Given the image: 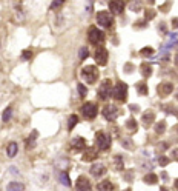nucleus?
<instances>
[{
	"label": "nucleus",
	"mask_w": 178,
	"mask_h": 191,
	"mask_svg": "<svg viewBox=\"0 0 178 191\" xmlns=\"http://www.w3.org/2000/svg\"><path fill=\"white\" fill-rule=\"evenodd\" d=\"M82 77L88 82L89 85L95 83L97 79H98V70H97V66H94V65L85 66V68L82 70Z\"/></svg>",
	"instance_id": "obj_1"
},
{
	"label": "nucleus",
	"mask_w": 178,
	"mask_h": 191,
	"mask_svg": "<svg viewBox=\"0 0 178 191\" xmlns=\"http://www.w3.org/2000/svg\"><path fill=\"white\" fill-rule=\"evenodd\" d=\"M88 39L92 45H100V43L105 42V33L101 29L95 28V26H91L88 31Z\"/></svg>",
	"instance_id": "obj_2"
},
{
	"label": "nucleus",
	"mask_w": 178,
	"mask_h": 191,
	"mask_svg": "<svg viewBox=\"0 0 178 191\" xmlns=\"http://www.w3.org/2000/svg\"><path fill=\"white\" fill-rule=\"evenodd\" d=\"M112 96L118 102H125L126 96H127V85L123 82H117V85L112 88Z\"/></svg>",
	"instance_id": "obj_3"
},
{
	"label": "nucleus",
	"mask_w": 178,
	"mask_h": 191,
	"mask_svg": "<svg viewBox=\"0 0 178 191\" xmlns=\"http://www.w3.org/2000/svg\"><path fill=\"white\" fill-rule=\"evenodd\" d=\"M82 114L85 119H95V116L98 113V106L94 103V102H88V103H85L83 106H82Z\"/></svg>",
	"instance_id": "obj_4"
},
{
	"label": "nucleus",
	"mask_w": 178,
	"mask_h": 191,
	"mask_svg": "<svg viewBox=\"0 0 178 191\" xmlns=\"http://www.w3.org/2000/svg\"><path fill=\"white\" fill-rule=\"evenodd\" d=\"M95 142H97L98 150L106 151V150H109V148H111V137H109L106 133L98 131V133H97V136H95Z\"/></svg>",
	"instance_id": "obj_5"
},
{
	"label": "nucleus",
	"mask_w": 178,
	"mask_h": 191,
	"mask_svg": "<svg viewBox=\"0 0 178 191\" xmlns=\"http://www.w3.org/2000/svg\"><path fill=\"white\" fill-rule=\"evenodd\" d=\"M97 22H98V25H101L103 28H111L112 23H114V17H112V14L107 13V11H100V13L97 14Z\"/></svg>",
	"instance_id": "obj_6"
},
{
	"label": "nucleus",
	"mask_w": 178,
	"mask_h": 191,
	"mask_svg": "<svg viewBox=\"0 0 178 191\" xmlns=\"http://www.w3.org/2000/svg\"><path fill=\"white\" fill-rule=\"evenodd\" d=\"M98 96H100L101 100H107V99L112 96V82H111L109 79H106V80L101 82V88H100V91H98Z\"/></svg>",
	"instance_id": "obj_7"
},
{
	"label": "nucleus",
	"mask_w": 178,
	"mask_h": 191,
	"mask_svg": "<svg viewBox=\"0 0 178 191\" xmlns=\"http://www.w3.org/2000/svg\"><path fill=\"white\" fill-rule=\"evenodd\" d=\"M118 114H120V113H118V108H117L115 105H107V106L103 108V116L106 117L109 122H114V120L118 117Z\"/></svg>",
	"instance_id": "obj_8"
},
{
	"label": "nucleus",
	"mask_w": 178,
	"mask_h": 191,
	"mask_svg": "<svg viewBox=\"0 0 178 191\" xmlns=\"http://www.w3.org/2000/svg\"><path fill=\"white\" fill-rule=\"evenodd\" d=\"M95 62H97V65H100V66H105L107 63V51L105 48H98V49L95 51Z\"/></svg>",
	"instance_id": "obj_9"
},
{
	"label": "nucleus",
	"mask_w": 178,
	"mask_h": 191,
	"mask_svg": "<svg viewBox=\"0 0 178 191\" xmlns=\"http://www.w3.org/2000/svg\"><path fill=\"white\" fill-rule=\"evenodd\" d=\"M75 187H77V190H78V191H91V182H89L88 177L80 176V177L77 179Z\"/></svg>",
	"instance_id": "obj_10"
},
{
	"label": "nucleus",
	"mask_w": 178,
	"mask_h": 191,
	"mask_svg": "<svg viewBox=\"0 0 178 191\" xmlns=\"http://www.w3.org/2000/svg\"><path fill=\"white\" fill-rule=\"evenodd\" d=\"M109 9L114 14H120L125 9V2H121V0H112V2H109Z\"/></svg>",
	"instance_id": "obj_11"
},
{
	"label": "nucleus",
	"mask_w": 178,
	"mask_h": 191,
	"mask_svg": "<svg viewBox=\"0 0 178 191\" xmlns=\"http://www.w3.org/2000/svg\"><path fill=\"white\" fill-rule=\"evenodd\" d=\"M71 148L74 151H83V150H86V140L83 137H75L71 142Z\"/></svg>",
	"instance_id": "obj_12"
},
{
	"label": "nucleus",
	"mask_w": 178,
	"mask_h": 191,
	"mask_svg": "<svg viewBox=\"0 0 178 191\" xmlns=\"http://www.w3.org/2000/svg\"><path fill=\"white\" fill-rule=\"evenodd\" d=\"M157 91H158V94L160 96L166 97V96H169L172 91H174V85H172V83H169V82H166V83H160V85H158V88H157Z\"/></svg>",
	"instance_id": "obj_13"
},
{
	"label": "nucleus",
	"mask_w": 178,
	"mask_h": 191,
	"mask_svg": "<svg viewBox=\"0 0 178 191\" xmlns=\"http://www.w3.org/2000/svg\"><path fill=\"white\" fill-rule=\"evenodd\" d=\"M105 173H106V167L103 163H95V165L91 167V174L94 177H101Z\"/></svg>",
	"instance_id": "obj_14"
},
{
	"label": "nucleus",
	"mask_w": 178,
	"mask_h": 191,
	"mask_svg": "<svg viewBox=\"0 0 178 191\" xmlns=\"http://www.w3.org/2000/svg\"><path fill=\"white\" fill-rule=\"evenodd\" d=\"M154 120H155V113L154 111H146L141 117V123H144L146 126H149L151 123H154Z\"/></svg>",
	"instance_id": "obj_15"
},
{
	"label": "nucleus",
	"mask_w": 178,
	"mask_h": 191,
	"mask_svg": "<svg viewBox=\"0 0 178 191\" xmlns=\"http://www.w3.org/2000/svg\"><path fill=\"white\" fill-rule=\"evenodd\" d=\"M36 139H37V131H32L31 136L25 140V145H26V150H32L36 148Z\"/></svg>",
	"instance_id": "obj_16"
},
{
	"label": "nucleus",
	"mask_w": 178,
	"mask_h": 191,
	"mask_svg": "<svg viewBox=\"0 0 178 191\" xmlns=\"http://www.w3.org/2000/svg\"><path fill=\"white\" fill-rule=\"evenodd\" d=\"M97 191H115V185H112L109 180H105L97 185Z\"/></svg>",
	"instance_id": "obj_17"
},
{
	"label": "nucleus",
	"mask_w": 178,
	"mask_h": 191,
	"mask_svg": "<svg viewBox=\"0 0 178 191\" xmlns=\"http://www.w3.org/2000/svg\"><path fill=\"white\" fill-rule=\"evenodd\" d=\"M6 153L9 157H16V154L18 153V147L16 142H11L9 145H8V148H6Z\"/></svg>",
	"instance_id": "obj_18"
},
{
	"label": "nucleus",
	"mask_w": 178,
	"mask_h": 191,
	"mask_svg": "<svg viewBox=\"0 0 178 191\" xmlns=\"http://www.w3.org/2000/svg\"><path fill=\"white\" fill-rule=\"evenodd\" d=\"M143 180H144L147 185H155V183L158 182V177H157L154 173H149V174H146V176H144V179H143Z\"/></svg>",
	"instance_id": "obj_19"
},
{
	"label": "nucleus",
	"mask_w": 178,
	"mask_h": 191,
	"mask_svg": "<svg viewBox=\"0 0 178 191\" xmlns=\"http://www.w3.org/2000/svg\"><path fill=\"white\" fill-rule=\"evenodd\" d=\"M95 157H97V151H95L94 148L86 150L85 154H83V160H85V162H89V160H92V159H95Z\"/></svg>",
	"instance_id": "obj_20"
},
{
	"label": "nucleus",
	"mask_w": 178,
	"mask_h": 191,
	"mask_svg": "<svg viewBox=\"0 0 178 191\" xmlns=\"http://www.w3.org/2000/svg\"><path fill=\"white\" fill-rule=\"evenodd\" d=\"M23 190H25V187L20 182H11L8 185V188H6V191H23Z\"/></svg>",
	"instance_id": "obj_21"
},
{
	"label": "nucleus",
	"mask_w": 178,
	"mask_h": 191,
	"mask_svg": "<svg viewBox=\"0 0 178 191\" xmlns=\"http://www.w3.org/2000/svg\"><path fill=\"white\" fill-rule=\"evenodd\" d=\"M140 70H141V74L144 77H149L152 74V66H151V63H141Z\"/></svg>",
	"instance_id": "obj_22"
},
{
	"label": "nucleus",
	"mask_w": 178,
	"mask_h": 191,
	"mask_svg": "<svg viewBox=\"0 0 178 191\" xmlns=\"http://www.w3.org/2000/svg\"><path fill=\"white\" fill-rule=\"evenodd\" d=\"M77 123H78V116L77 114L69 116V120H68V130L72 131V130H74V126H75Z\"/></svg>",
	"instance_id": "obj_23"
},
{
	"label": "nucleus",
	"mask_w": 178,
	"mask_h": 191,
	"mask_svg": "<svg viewBox=\"0 0 178 191\" xmlns=\"http://www.w3.org/2000/svg\"><path fill=\"white\" fill-rule=\"evenodd\" d=\"M55 167H57V168H60L62 171H65V170L69 167V162H68L66 159H58V160L55 162Z\"/></svg>",
	"instance_id": "obj_24"
},
{
	"label": "nucleus",
	"mask_w": 178,
	"mask_h": 191,
	"mask_svg": "<svg viewBox=\"0 0 178 191\" xmlns=\"http://www.w3.org/2000/svg\"><path fill=\"white\" fill-rule=\"evenodd\" d=\"M114 167H115V170H123V157L120 154H117L114 157Z\"/></svg>",
	"instance_id": "obj_25"
},
{
	"label": "nucleus",
	"mask_w": 178,
	"mask_h": 191,
	"mask_svg": "<svg viewBox=\"0 0 178 191\" xmlns=\"http://www.w3.org/2000/svg\"><path fill=\"white\" fill-rule=\"evenodd\" d=\"M137 93L141 96H146L147 94V85H146V82H140V83H137Z\"/></svg>",
	"instance_id": "obj_26"
},
{
	"label": "nucleus",
	"mask_w": 178,
	"mask_h": 191,
	"mask_svg": "<svg viewBox=\"0 0 178 191\" xmlns=\"http://www.w3.org/2000/svg\"><path fill=\"white\" fill-rule=\"evenodd\" d=\"M60 182L65 187H71V180H69V176H68L66 171H62V174H60Z\"/></svg>",
	"instance_id": "obj_27"
},
{
	"label": "nucleus",
	"mask_w": 178,
	"mask_h": 191,
	"mask_svg": "<svg viewBox=\"0 0 178 191\" xmlns=\"http://www.w3.org/2000/svg\"><path fill=\"white\" fill-rule=\"evenodd\" d=\"M126 128L131 130V131H135V130L138 128V123L135 122V119H129V120L126 122Z\"/></svg>",
	"instance_id": "obj_28"
},
{
	"label": "nucleus",
	"mask_w": 178,
	"mask_h": 191,
	"mask_svg": "<svg viewBox=\"0 0 178 191\" xmlns=\"http://www.w3.org/2000/svg\"><path fill=\"white\" fill-rule=\"evenodd\" d=\"M11 116H12V108L8 106V108L3 111V114H2V120H3V122H8V120L11 119Z\"/></svg>",
	"instance_id": "obj_29"
},
{
	"label": "nucleus",
	"mask_w": 178,
	"mask_h": 191,
	"mask_svg": "<svg viewBox=\"0 0 178 191\" xmlns=\"http://www.w3.org/2000/svg\"><path fill=\"white\" fill-rule=\"evenodd\" d=\"M164 130H166V122H158V123H155V133L157 134H163L164 133Z\"/></svg>",
	"instance_id": "obj_30"
},
{
	"label": "nucleus",
	"mask_w": 178,
	"mask_h": 191,
	"mask_svg": "<svg viewBox=\"0 0 178 191\" xmlns=\"http://www.w3.org/2000/svg\"><path fill=\"white\" fill-rule=\"evenodd\" d=\"M140 54H141L143 57H149V56H152V54H154V48L146 46V48H143L141 51H140Z\"/></svg>",
	"instance_id": "obj_31"
},
{
	"label": "nucleus",
	"mask_w": 178,
	"mask_h": 191,
	"mask_svg": "<svg viewBox=\"0 0 178 191\" xmlns=\"http://www.w3.org/2000/svg\"><path fill=\"white\" fill-rule=\"evenodd\" d=\"M77 90H78V93H80V97H86V88H85V85L78 83V85H77Z\"/></svg>",
	"instance_id": "obj_32"
},
{
	"label": "nucleus",
	"mask_w": 178,
	"mask_h": 191,
	"mask_svg": "<svg viewBox=\"0 0 178 191\" xmlns=\"http://www.w3.org/2000/svg\"><path fill=\"white\" fill-rule=\"evenodd\" d=\"M144 17H146V20H152L155 17V11H154V9H147L146 14H144Z\"/></svg>",
	"instance_id": "obj_33"
},
{
	"label": "nucleus",
	"mask_w": 178,
	"mask_h": 191,
	"mask_svg": "<svg viewBox=\"0 0 178 191\" xmlns=\"http://www.w3.org/2000/svg\"><path fill=\"white\" fill-rule=\"evenodd\" d=\"M78 56H80V59L83 60V59H86L89 56V49H86V48H82L80 49V53H78Z\"/></svg>",
	"instance_id": "obj_34"
},
{
	"label": "nucleus",
	"mask_w": 178,
	"mask_h": 191,
	"mask_svg": "<svg viewBox=\"0 0 178 191\" xmlns=\"http://www.w3.org/2000/svg\"><path fill=\"white\" fill-rule=\"evenodd\" d=\"M63 0H57V2H52L51 3V9H57V8H60V6H63Z\"/></svg>",
	"instance_id": "obj_35"
},
{
	"label": "nucleus",
	"mask_w": 178,
	"mask_h": 191,
	"mask_svg": "<svg viewBox=\"0 0 178 191\" xmlns=\"http://www.w3.org/2000/svg\"><path fill=\"white\" fill-rule=\"evenodd\" d=\"M163 110H169L167 113H172V114H175L178 117V108H174V106H166V105H164V106H163Z\"/></svg>",
	"instance_id": "obj_36"
},
{
	"label": "nucleus",
	"mask_w": 178,
	"mask_h": 191,
	"mask_svg": "<svg viewBox=\"0 0 178 191\" xmlns=\"http://www.w3.org/2000/svg\"><path fill=\"white\" fill-rule=\"evenodd\" d=\"M131 9H132V11H140V9H141V5H140L138 2H135V3H131Z\"/></svg>",
	"instance_id": "obj_37"
},
{
	"label": "nucleus",
	"mask_w": 178,
	"mask_h": 191,
	"mask_svg": "<svg viewBox=\"0 0 178 191\" xmlns=\"http://www.w3.org/2000/svg\"><path fill=\"white\" fill-rule=\"evenodd\" d=\"M158 163H160L161 167H166V165L169 163V159H167V157H160V159H158Z\"/></svg>",
	"instance_id": "obj_38"
},
{
	"label": "nucleus",
	"mask_w": 178,
	"mask_h": 191,
	"mask_svg": "<svg viewBox=\"0 0 178 191\" xmlns=\"http://www.w3.org/2000/svg\"><path fill=\"white\" fill-rule=\"evenodd\" d=\"M129 110H131L132 113H138V111H140V106H138V105H129Z\"/></svg>",
	"instance_id": "obj_39"
},
{
	"label": "nucleus",
	"mask_w": 178,
	"mask_h": 191,
	"mask_svg": "<svg viewBox=\"0 0 178 191\" xmlns=\"http://www.w3.org/2000/svg\"><path fill=\"white\" fill-rule=\"evenodd\" d=\"M31 56H32V51H23V59H31Z\"/></svg>",
	"instance_id": "obj_40"
},
{
	"label": "nucleus",
	"mask_w": 178,
	"mask_h": 191,
	"mask_svg": "<svg viewBox=\"0 0 178 191\" xmlns=\"http://www.w3.org/2000/svg\"><path fill=\"white\" fill-rule=\"evenodd\" d=\"M123 145H127V147H129V150H132V148H134V145H132V142H131V140H129V139H127V140H123Z\"/></svg>",
	"instance_id": "obj_41"
},
{
	"label": "nucleus",
	"mask_w": 178,
	"mask_h": 191,
	"mask_svg": "<svg viewBox=\"0 0 178 191\" xmlns=\"http://www.w3.org/2000/svg\"><path fill=\"white\" fill-rule=\"evenodd\" d=\"M134 70V66L131 65V63H127V65H125V71H127V73H131Z\"/></svg>",
	"instance_id": "obj_42"
},
{
	"label": "nucleus",
	"mask_w": 178,
	"mask_h": 191,
	"mask_svg": "<svg viewBox=\"0 0 178 191\" xmlns=\"http://www.w3.org/2000/svg\"><path fill=\"white\" fill-rule=\"evenodd\" d=\"M172 26H174V28H178V17L172 20Z\"/></svg>",
	"instance_id": "obj_43"
},
{
	"label": "nucleus",
	"mask_w": 178,
	"mask_h": 191,
	"mask_svg": "<svg viewBox=\"0 0 178 191\" xmlns=\"http://www.w3.org/2000/svg\"><path fill=\"white\" fill-rule=\"evenodd\" d=\"M158 29H160V31H163V33H167V31H166V26H164V23H160V28H158Z\"/></svg>",
	"instance_id": "obj_44"
},
{
	"label": "nucleus",
	"mask_w": 178,
	"mask_h": 191,
	"mask_svg": "<svg viewBox=\"0 0 178 191\" xmlns=\"http://www.w3.org/2000/svg\"><path fill=\"white\" fill-rule=\"evenodd\" d=\"M11 171H12V174H18V170L14 168V167H11Z\"/></svg>",
	"instance_id": "obj_45"
},
{
	"label": "nucleus",
	"mask_w": 178,
	"mask_h": 191,
	"mask_svg": "<svg viewBox=\"0 0 178 191\" xmlns=\"http://www.w3.org/2000/svg\"><path fill=\"white\" fill-rule=\"evenodd\" d=\"M160 148L161 150H166L167 148V143H160Z\"/></svg>",
	"instance_id": "obj_46"
},
{
	"label": "nucleus",
	"mask_w": 178,
	"mask_h": 191,
	"mask_svg": "<svg viewBox=\"0 0 178 191\" xmlns=\"http://www.w3.org/2000/svg\"><path fill=\"white\" fill-rule=\"evenodd\" d=\"M172 156H174V157H177V159H178V150H174V151H172Z\"/></svg>",
	"instance_id": "obj_47"
},
{
	"label": "nucleus",
	"mask_w": 178,
	"mask_h": 191,
	"mask_svg": "<svg viewBox=\"0 0 178 191\" xmlns=\"http://www.w3.org/2000/svg\"><path fill=\"white\" fill-rule=\"evenodd\" d=\"M161 179L163 180H167V174H161Z\"/></svg>",
	"instance_id": "obj_48"
},
{
	"label": "nucleus",
	"mask_w": 178,
	"mask_h": 191,
	"mask_svg": "<svg viewBox=\"0 0 178 191\" xmlns=\"http://www.w3.org/2000/svg\"><path fill=\"white\" fill-rule=\"evenodd\" d=\"M175 65H177V66H178V54H177V56H175Z\"/></svg>",
	"instance_id": "obj_49"
},
{
	"label": "nucleus",
	"mask_w": 178,
	"mask_h": 191,
	"mask_svg": "<svg viewBox=\"0 0 178 191\" xmlns=\"http://www.w3.org/2000/svg\"><path fill=\"white\" fill-rule=\"evenodd\" d=\"M175 190H178V179L175 180Z\"/></svg>",
	"instance_id": "obj_50"
},
{
	"label": "nucleus",
	"mask_w": 178,
	"mask_h": 191,
	"mask_svg": "<svg viewBox=\"0 0 178 191\" xmlns=\"http://www.w3.org/2000/svg\"><path fill=\"white\" fill-rule=\"evenodd\" d=\"M160 191H167V190H166V188H164V187H161V190Z\"/></svg>",
	"instance_id": "obj_51"
},
{
	"label": "nucleus",
	"mask_w": 178,
	"mask_h": 191,
	"mask_svg": "<svg viewBox=\"0 0 178 191\" xmlns=\"http://www.w3.org/2000/svg\"><path fill=\"white\" fill-rule=\"evenodd\" d=\"M175 97H177V100H178V93H177V94H175Z\"/></svg>",
	"instance_id": "obj_52"
},
{
	"label": "nucleus",
	"mask_w": 178,
	"mask_h": 191,
	"mask_svg": "<svg viewBox=\"0 0 178 191\" xmlns=\"http://www.w3.org/2000/svg\"><path fill=\"white\" fill-rule=\"evenodd\" d=\"M175 130H177V133H178V125H177V128H175Z\"/></svg>",
	"instance_id": "obj_53"
},
{
	"label": "nucleus",
	"mask_w": 178,
	"mask_h": 191,
	"mask_svg": "<svg viewBox=\"0 0 178 191\" xmlns=\"http://www.w3.org/2000/svg\"><path fill=\"white\" fill-rule=\"evenodd\" d=\"M126 191H131V190H126Z\"/></svg>",
	"instance_id": "obj_54"
}]
</instances>
